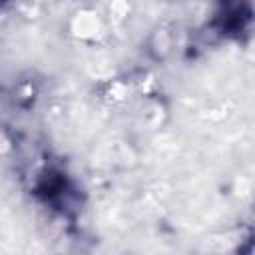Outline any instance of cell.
<instances>
[{
    "label": "cell",
    "instance_id": "obj_1",
    "mask_svg": "<svg viewBox=\"0 0 255 255\" xmlns=\"http://www.w3.org/2000/svg\"><path fill=\"white\" fill-rule=\"evenodd\" d=\"M76 34L78 36H82V38H94L96 34H98V30H100V22H98V18L94 16V14H88V12H82V14H78V18H76Z\"/></svg>",
    "mask_w": 255,
    "mask_h": 255
}]
</instances>
